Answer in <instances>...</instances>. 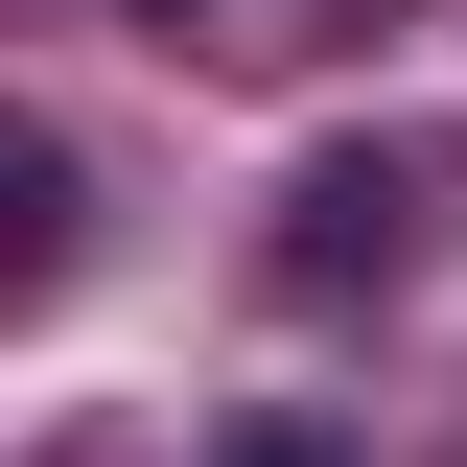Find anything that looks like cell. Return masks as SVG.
Returning <instances> with one entry per match:
<instances>
[{
	"label": "cell",
	"mask_w": 467,
	"mask_h": 467,
	"mask_svg": "<svg viewBox=\"0 0 467 467\" xmlns=\"http://www.w3.org/2000/svg\"><path fill=\"white\" fill-rule=\"evenodd\" d=\"M398 257H420V164H398V140H327V164H304L281 281H304V304H350V281H398Z\"/></svg>",
	"instance_id": "cell-1"
},
{
	"label": "cell",
	"mask_w": 467,
	"mask_h": 467,
	"mask_svg": "<svg viewBox=\"0 0 467 467\" xmlns=\"http://www.w3.org/2000/svg\"><path fill=\"white\" fill-rule=\"evenodd\" d=\"M211 467H350V444H327V420H234Z\"/></svg>",
	"instance_id": "cell-2"
},
{
	"label": "cell",
	"mask_w": 467,
	"mask_h": 467,
	"mask_svg": "<svg viewBox=\"0 0 467 467\" xmlns=\"http://www.w3.org/2000/svg\"><path fill=\"white\" fill-rule=\"evenodd\" d=\"M164 24H211V0H164Z\"/></svg>",
	"instance_id": "cell-3"
}]
</instances>
